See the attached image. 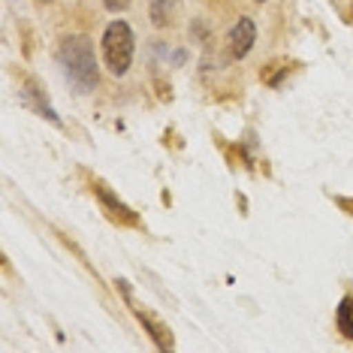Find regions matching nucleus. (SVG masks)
<instances>
[{
  "mask_svg": "<svg viewBox=\"0 0 353 353\" xmlns=\"http://www.w3.org/2000/svg\"><path fill=\"white\" fill-rule=\"evenodd\" d=\"M61 63L63 70H67V76L73 79L79 88H85V91H91V88H97L100 82V67H97V54H94V43L82 34L76 37H67L61 43Z\"/></svg>",
  "mask_w": 353,
  "mask_h": 353,
  "instance_id": "f257e3e1",
  "label": "nucleus"
},
{
  "mask_svg": "<svg viewBox=\"0 0 353 353\" xmlns=\"http://www.w3.org/2000/svg\"><path fill=\"white\" fill-rule=\"evenodd\" d=\"M133 52H136V37L127 21L115 19L109 21L103 30V61H106L112 76H127L133 63Z\"/></svg>",
  "mask_w": 353,
  "mask_h": 353,
  "instance_id": "f03ea898",
  "label": "nucleus"
},
{
  "mask_svg": "<svg viewBox=\"0 0 353 353\" xmlns=\"http://www.w3.org/2000/svg\"><path fill=\"white\" fill-rule=\"evenodd\" d=\"M256 43V25L251 19H239L230 30V52L232 58H248V52L254 49Z\"/></svg>",
  "mask_w": 353,
  "mask_h": 353,
  "instance_id": "7ed1b4c3",
  "label": "nucleus"
},
{
  "mask_svg": "<svg viewBox=\"0 0 353 353\" xmlns=\"http://www.w3.org/2000/svg\"><path fill=\"white\" fill-rule=\"evenodd\" d=\"M148 15L154 28H172L181 19V0H151Z\"/></svg>",
  "mask_w": 353,
  "mask_h": 353,
  "instance_id": "20e7f679",
  "label": "nucleus"
},
{
  "mask_svg": "<svg viewBox=\"0 0 353 353\" xmlns=\"http://www.w3.org/2000/svg\"><path fill=\"white\" fill-rule=\"evenodd\" d=\"M133 311H136V317H139V323H142V326H145V329H148V335H151V339H154V344H157V347H160V350L172 347V335H170V329H166V326H160V323H157V320H154V317L142 314V311H139V308H133Z\"/></svg>",
  "mask_w": 353,
  "mask_h": 353,
  "instance_id": "39448f33",
  "label": "nucleus"
},
{
  "mask_svg": "<svg viewBox=\"0 0 353 353\" xmlns=\"http://www.w3.org/2000/svg\"><path fill=\"white\" fill-rule=\"evenodd\" d=\"M335 323H339L344 339H353V299H350V296H347V299H341L339 314H335Z\"/></svg>",
  "mask_w": 353,
  "mask_h": 353,
  "instance_id": "423d86ee",
  "label": "nucleus"
},
{
  "mask_svg": "<svg viewBox=\"0 0 353 353\" xmlns=\"http://www.w3.org/2000/svg\"><path fill=\"white\" fill-rule=\"evenodd\" d=\"M94 190H97V194H100V199H103V203H106V205L112 208V214H118V218H121V221H127V223H136V218H133V214H130V208H127L124 203H118V199H115V196H112V194H109V190H106V188H103V184H97V188H94Z\"/></svg>",
  "mask_w": 353,
  "mask_h": 353,
  "instance_id": "0eeeda50",
  "label": "nucleus"
},
{
  "mask_svg": "<svg viewBox=\"0 0 353 353\" xmlns=\"http://www.w3.org/2000/svg\"><path fill=\"white\" fill-rule=\"evenodd\" d=\"M130 3L133 0H103V6H106L109 12H124V10H130Z\"/></svg>",
  "mask_w": 353,
  "mask_h": 353,
  "instance_id": "6e6552de",
  "label": "nucleus"
},
{
  "mask_svg": "<svg viewBox=\"0 0 353 353\" xmlns=\"http://www.w3.org/2000/svg\"><path fill=\"white\" fill-rule=\"evenodd\" d=\"M37 3H52V0H37Z\"/></svg>",
  "mask_w": 353,
  "mask_h": 353,
  "instance_id": "1a4fd4ad",
  "label": "nucleus"
},
{
  "mask_svg": "<svg viewBox=\"0 0 353 353\" xmlns=\"http://www.w3.org/2000/svg\"><path fill=\"white\" fill-rule=\"evenodd\" d=\"M256 3H263V0H256Z\"/></svg>",
  "mask_w": 353,
  "mask_h": 353,
  "instance_id": "9d476101",
  "label": "nucleus"
}]
</instances>
